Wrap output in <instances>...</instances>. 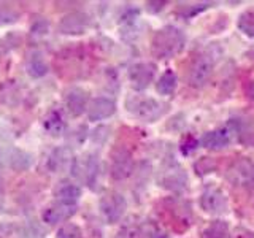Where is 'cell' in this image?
Listing matches in <instances>:
<instances>
[{
    "label": "cell",
    "mask_w": 254,
    "mask_h": 238,
    "mask_svg": "<svg viewBox=\"0 0 254 238\" xmlns=\"http://www.w3.org/2000/svg\"><path fill=\"white\" fill-rule=\"evenodd\" d=\"M149 238H167V235H165V234H162V232H159V230H156V232L151 234V237H149Z\"/></svg>",
    "instance_id": "29"
},
{
    "label": "cell",
    "mask_w": 254,
    "mask_h": 238,
    "mask_svg": "<svg viewBox=\"0 0 254 238\" xmlns=\"http://www.w3.org/2000/svg\"><path fill=\"white\" fill-rule=\"evenodd\" d=\"M75 213V205H62L56 202L54 205L48 206V208L43 211V221L48 222V224H59V222L67 221L71 214Z\"/></svg>",
    "instance_id": "16"
},
{
    "label": "cell",
    "mask_w": 254,
    "mask_h": 238,
    "mask_svg": "<svg viewBox=\"0 0 254 238\" xmlns=\"http://www.w3.org/2000/svg\"><path fill=\"white\" fill-rule=\"evenodd\" d=\"M45 130L53 135V137H59V135L64 133V129H65V121H64L62 115L59 111H50L48 116L45 118Z\"/></svg>",
    "instance_id": "20"
},
{
    "label": "cell",
    "mask_w": 254,
    "mask_h": 238,
    "mask_svg": "<svg viewBox=\"0 0 254 238\" xmlns=\"http://www.w3.org/2000/svg\"><path fill=\"white\" fill-rule=\"evenodd\" d=\"M232 135H234V130L230 129V127H222V129L206 132L202 137L200 143L208 149H222L232 141Z\"/></svg>",
    "instance_id": "12"
},
{
    "label": "cell",
    "mask_w": 254,
    "mask_h": 238,
    "mask_svg": "<svg viewBox=\"0 0 254 238\" xmlns=\"http://www.w3.org/2000/svg\"><path fill=\"white\" fill-rule=\"evenodd\" d=\"M79 195H81V189L75 184H71V182H62L58 187V190H56V200L62 205L73 206L79 198Z\"/></svg>",
    "instance_id": "17"
},
{
    "label": "cell",
    "mask_w": 254,
    "mask_h": 238,
    "mask_svg": "<svg viewBox=\"0 0 254 238\" xmlns=\"http://www.w3.org/2000/svg\"><path fill=\"white\" fill-rule=\"evenodd\" d=\"M89 27V18L81 11L68 13L59 22V32L64 35H81Z\"/></svg>",
    "instance_id": "7"
},
{
    "label": "cell",
    "mask_w": 254,
    "mask_h": 238,
    "mask_svg": "<svg viewBox=\"0 0 254 238\" xmlns=\"http://www.w3.org/2000/svg\"><path fill=\"white\" fill-rule=\"evenodd\" d=\"M89 95L81 87H71L65 95V107L71 116H79L84 113Z\"/></svg>",
    "instance_id": "13"
},
{
    "label": "cell",
    "mask_w": 254,
    "mask_h": 238,
    "mask_svg": "<svg viewBox=\"0 0 254 238\" xmlns=\"http://www.w3.org/2000/svg\"><path fill=\"white\" fill-rule=\"evenodd\" d=\"M227 178L237 186L254 189V162L248 159H238L227 170Z\"/></svg>",
    "instance_id": "5"
},
{
    "label": "cell",
    "mask_w": 254,
    "mask_h": 238,
    "mask_svg": "<svg viewBox=\"0 0 254 238\" xmlns=\"http://www.w3.org/2000/svg\"><path fill=\"white\" fill-rule=\"evenodd\" d=\"M76 177L84 181L87 186H94L95 179H97V175H99V161L95 159V156L89 154L79 161H75L73 165H71Z\"/></svg>",
    "instance_id": "8"
},
{
    "label": "cell",
    "mask_w": 254,
    "mask_h": 238,
    "mask_svg": "<svg viewBox=\"0 0 254 238\" xmlns=\"http://www.w3.org/2000/svg\"><path fill=\"white\" fill-rule=\"evenodd\" d=\"M177 87V75L172 70H165L164 75L159 78L156 89L161 95H170Z\"/></svg>",
    "instance_id": "22"
},
{
    "label": "cell",
    "mask_w": 254,
    "mask_h": 238,
    "mask_svg": "<svg viewBox=\"0 0 254 238\" xmlns=\"http://www.w3.org/2000/svg\"><path fill=\"white\" fill-rule=\"evenodd\" d=\"M213 67H214V59L208 53H203L197 56L192 65L189 68L188 81L192 87H202L208 83V79L213 75Z\"/></svg>",
    "instance_id": "3"
},
{
    "label": "cell",
    "mask_w": 254,
    "mask_h": 238,
    "mask_svg": "<svg viewBox=\"0 0 254 238\" xmlns=\"http://www.w3.org/2000/svg\"><path fill=\"white\" fill-rule=\"evenodd\" d=\"M183 46H185V35L183 32L173 26H167L161 30H157L153 37V48L154 56L161 59H170L173 56H177Z\"/></svg>",
    "instance_id": "1"
},
{
    "label": "cell",
    "mask_w": 254,
    "mask_h": 238,
    "mask_svg": "<svg viewBox=\"0 0 254 238\" xmlns=\"http://www.w3.org/2000/svg\"><path fill=\"white\" fill-rule=\"evenodd\" d=\"M100 210L110 224H115L123 218L126 211V198L118 192H108L107 195L102 197Z\"/></svg>",
    "instance_id": "6"
},
{
    "label": "cell",
    "mask_w": 254,
    "mask_h": 238,
    "mask_svg": "<svg viewBox=\"0 0 254 238\" xmlns=\"http://www.w3.org/2000/svg\"><path fill=\"white\" fill-rule=\"evenodd\" d=\"M71 165H73V159H71L70 149H67V148L56 149L50 157V169L53 172H61Z\"/></svg>",
    "instance_id": "19"
},
{
    "label": "cell",
    "mask_w": 254,
    "mask_h": 238,
    "mask_svg": "<svg viewBox=\"0 0 254 238\" xmlns=\"http://www.w3.org/2000/svg\"><path fill=\"white\" fill-rule=\"evenodd\" d=\"M238 29H240L245 35L254 38V8L246 10L240 18H238Z\"/></svg>",
    "instance_id": "23"
},
{
    "label": "cell",
    "mask_w": 254,
    "mask_h": 238,
    "mask_svg": "<svg viewBox=\"0 0 254 238\" xmlns=\"http://www.w3.org/2000/svg\"><path fill=\"white\" fill-rule=\"evenodd\" d=\"M0 161H5L6 165L16 172H22V170H27L30 167L32 157L26 151L18 149V148H10L5 151L3 156H0Z\"/></svg>",
    "instance_id": "15"
},
{
    "label": "cell",
    "mask_w": 254,
    "mask_h": 238,
    "mask_svg": "<svg viewBox=\"0 0 254 238\" xmlns=\"http://www.w3.org/2000/svg\"><path fill=\"white\" fill-rule=\"evenodd\" d=\"M133 172V159L130 151L119 146L111 153L110 173L115 179H126Z\"/></svg>",
    "instance_id": "4"
},
{
    "label": "cell",
    "mask_w": 254,
    "mask_h": 238,
    "mask_svg": "<svg viewBox=\"0 0 254 238\" xmlns=\"http://www.w3.org/2000/svg\"><path fill=\"white\" fill-rule=\"evenodd\" d=\"M161 186H164L165 189H170V190H181L183 187L186 186V172L181 169L178 164H169L164 167V170L161 172Z\"/></svg>",
    "instance_id": "9"
},
{
    "label": "cell",
    "mask_w": 254,
    "mask_h": 238,
    "mask_svg": "<svg viewBox=\"0 0 254 238\" xmlns=\"http://www.w3.org/2000/svg\"><path fill=\"white\" fill-rule=\"evenodd\" d=\"M127 110H129L135 118L143 119V121H146V122H153L165 113V105L161 102H157L156 99L138 97V95H135V97H130L127 100Z\"/></svg>",
    "instance_id": "2"
},
{
    "label": "cell",
    "mask_w": 254,
    "mask_h": 238,
    "mask_svg": "<svg viewBox=\"0 0 254 238\" xmlns=\"http://www.w3.org/2000/svg\"><path fill=\"white\" fill-rule=\"evenodd\" d=\"M58 238H84V237H83L81 229H79L76 224L68 222V224L62 226L58 230Z\"/></svg>",
    "instance_id": "24"
},
{
    "label": "cell",
    "mask_w": 254,
    "mask_h": 238,
    "mask_svg": "<svg viewBox=\"0 0 254 238\" xmlns=\"http://www.w3.org/2000/svg\"><path fill=\"white\" fill-rule=\"evenodd\" d=\"M195 148H197V140L192 137V135H186V137L181 140V153L183 154H190Z\"/></svg>",
    "instance_id": "25"
},
{
    "label": "cell",
    "mask_w": 254,
    "mask_h": 238,
    "mask_svg": "<svg viewBox=\"0 0 254 238\" xmlns=\"http://www.w3.org/2000/svg\"><path fill=\"white\" fill-rule=\"evenodd\" d=\"M115 111H116L115 100L107 97H97L95 100H92L89 110H87V116H89L91 121H102V119H107L111 115H115Z\"/></svg>",
    "instance_id": "14"
},
{
    "label": "cell",
    "mask_w": 254,
    "mask_h": 238,
    "mask_svg": "<svg viewBox=\"0 0 254 238\" xmlns=\"http://www.w3.org/2000/svg\"><path fill=\"white\" fill-rule=\"evenodd\" d=\"M156 73V65L151 62H140V63H135V65L130 67L129 70V79L132 86L135 87L137 91L145 89V87L149 86V83L153 81Z\"/></svg>",
    "instance_id": "10"
},
{
    "label": "cell",
    "mask_w": 254,
    "mask_h": 238,
    "mask_svg": "<svg viewBox=\"0 0 254 238\" xmlns=\"http://www.w3.org/2000/svg\"><path fill=\"white\" fill-rule=\"evenodd\" d=\"M26 68H27V73L32 78H42L48 73V65L45 62V58L42 53L34 51L32 53L27 60H26Z\"/></svg>",
    "instance_id": "18"
},
{
    "label": "cell",
    "mask_w": 254,
    "mask_h": 238,
    "mask_svg": "<svg viewBox=\"0 0 254 238\" xmlns=\"http://www.w3.org/2000/svg\"><path fill=\"white\" fill-rule=\"evenodd\" d=\"M213 167H214V162L211 161V159L210 157H203V159H200V161L195 164V170H197L198 175H203V173L211 172Z\"/></svg>",
    "instance_id": "26"
},
{
    "label": "cell",
    "mask_w": 254,
    "mask_h": 238,
    "mask_svg": "<svg viewBox=\"0 0 254 238\" xmlns=\"http://www.w3.org/2000/svg\"><path fill=\"white\" fill-rule=\"evenodd\" d=\"M248 97L254 102V81H251L248 86Z\"/></svg>",
    "instance_id": "28"
},
{
    "label": "cell",
    "mask_w": 254,
    "mask_h": 238,
    "mask_svg": "<svg viewBox=\"0 0 254 238\" xmlns=\"http://www.w3.org/2000/svg\"><path fill=\"white\" fill-rule=\"evenodd\" d=\"M18 14H16L11 8L8 6H0V24H6V22H14Z\"/></svg>",
    "instance_id": "27"
},
{
    "label": "cell",
    "mask_w": 254,
    "mask_h": 238,
    "mask_svg": "<svg viewBox=\"0 0 254 238\" xmlns=\"http://www.w3.org/2000/svg\"><path fill=\"white\" fill-rule=\"evenodd\" d=\"M200 238H229V226L226 221H213L208 227H205Z\"/></svg>",
    "instance_id": "21"
},
{
    "label": "cell",
    "mask_w": 254,
    "mask_h": 238,
    "mask_svg": "<svg viewBox=\"0 0 254 238\" xmlns=\"http://www.w3.org/2000/svg\"><path fill=\"white\" fill-rule=\"evenodd\" d=\"M200 205L206 213L211 214H221L227 208L226 195L222 194V190L219 187H206L202 194Z\"/></svg>",
    "instance_id": "11"
}]
</instances>
